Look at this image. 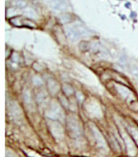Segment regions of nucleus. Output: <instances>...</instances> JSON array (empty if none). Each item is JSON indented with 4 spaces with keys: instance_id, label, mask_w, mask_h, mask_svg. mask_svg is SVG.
I'll list each match as a JSON object with an SVG mask.
<instances>
[{
    "instance_id": "obj_10",
    "label": "nucleus",
    "mask_w": 138,
    "mask_h": 157,
    "mask_svg": "<svg viewBox=\"0 0 138 157\" xmlns=\"http://www.w3.org/2000/svg\"><path fill=\"white\" fill-rule=\"evenodd\" d=\"M63 90L65 92V94L66 95H71L73 92V88L71 87V86H69V84H64L63 85Z\"/></svg>"
},
{
    "instance_id": "obj_12",
    "label": "nucleus",
    "mask_w": 138,
    "mask_h": 157,
    "mask_svg": "<svg viewBox=\"0 0 138 157\" xmlns=\"http://www.w3.org/2000/svg\"><path fill=\"white\" fill-rule=\"evenodd\" d=\"M15 4L19 8H24V7H26L27 3L25 2V0H16Z\"/></svg>"
},
{
    "instance_id": "obj_2",
    "label": "nucleus",
    "mask_w": 138,
    "mask_h": 157,
    "mask_svg": "<svg viewBox=\"0 0 138 157\" xmlns=\"http://www.w3.org/2000/svg\"><path fill=\"white\" fill-rule=\"evenodd\" d=\"M65 35L68 37V39L72 42L77 41L80 37V35L78 34V32L75 30V28L73 27H68L65 28Z\"/></svg>"
},
{
    "instance_id": "obj_5",
    "label": "nucleus",
    "mask_w": 138,
    "mask_h": 157,
    "mask_svg": "<svg viewBox=\"0 0 138 157\" xmlns=\"http://www.w3.org/2000/svg\"><path fill=\"white\" fill-rule=\"evenodd\" d=\"M47 115L49 118H53V119H57L61 115V110L60 107L58 105H53L51 107L49 112L47 113Z\"/></svg>"
},
{
    "instance_id": "obj_7",
    "label": "nucleus",
    "mask_w": 138,
    "mask_h": 157,
    "mask_svg": "<svg viewBox=\"0 0 138 157\" xmlns=\"http://www.w3.org/2000/svg\"><path fill=\"white\" fill-rule=\"evenodd\" d=\"M73 28H75V30L78 32V34L80 35V36H89L88 30H87L85 27L81 25V24H75V25L73 26Z\"/></svg>"
},
{
    "instance_id": "obj_6",
    "label": "nucleus",
    "mask_w": 138,
    "mask_h": 157,
    "mask_svg": "<svg viewBox=\"0 0 138 157\" xmlns=\"http://www.w3.org/2000/svg\"><path fill=\"white\" fill-rule=\"evenodd\" d=\"M48 89L52 94H56L59 90L58 85L53 79H49L48 81Z\"/></svg>"
},
{
    "instance_id": "obj_14",
    "label": "nucleus",
    "mask_w": 138,
    "mask_h": 157,
    "mask_svg": "<svg viewBox=\"0 0 138 157\" xmlns=\"http://www.w3.org/2000/svg\"><path fill=\"white\" fill-rule=\"evenodd\" d=\"M61 20L62 23H67V22H69L70 20V16L68 15H63V16L61 17Z\"/></svg>"
},
{
    "instance_id": "obj_1",
    "label": "nucleus",
    "mask_w": 138,
    "mask_h": 157,
    "mask_svg": "<svg viewBox=\"0 0 138 157\" xmlns=\"http://www.w3.org/2000/svg\"><path fill=\"white\" fill-rule=\"evenodd\" d=\"M68 129H69V134L72 137H78L81 135V130L78 126V122L75 119H68L67 121Z\"/></svg>"
},
{
    "instance_id": "obj_8",
    "label": "nucleus",
    "mask_w": 138,
    "mask_h": 157,
    "mask_svg": "<svg viewBox=\"0 0 138 157\" xmlns=\"http://www.w3.org/2000/svg\"><path fill=\"white\" fill-rule=\"evenodd\" d=\"M24 15L29 18L36 19L37 16V13H36V11H35L33 8H31V7H27V8H25V10L24 11Z\"/></svg>"
},
{
    "instance_id": "obj_4",
    "label": "nucleus",
    "mask_w": 138,
    "mask_h": 157,
    "mask_svg": "<svg viewBox=\"0 0 138 157\" xmlns=\"http://www.w3.org/2000/svg\"><path fill=\"white\" fill-rule=\"evenodd\" d=\"M51 7L56 11H64L66 9V3L65 0H52L51 1Z\"/></svg>"
},
{
    "instance_id": "obj_9",
    "label": "nucleus",
    "mask_w": 138,
    "mask_h": 157,
    "mask_svg": "<svg viewBox=\"0 0 138 157\" xmlns=\"http://www.w3.org/2000/svg\"><path fill=\"white\" fill-rule=\"evenodd\" d=\"M117 90H118L119 93L120 94L121 96L124 98H126L128 95V90L127 88H125L124 86H117Z\"/></svg>"
},
{
    "instance_id": "obj_3",
    "label": "nucleus",
    "mask_w": 138,
    "mask_h": 157,
    "mask_svg": "<svg viewBox=\"0 0 138 157\" xmlns=\"http://www.w3.org/2000/svg\"><path fill=\"white\" fill-rule=\"evenodd\" d=\"M92 131L93 133H94V136H95V140H96L98 146H99V147H102V148H107V144H106L105 140H104V137H103V136L101 135V133L99 132V130H98L97 128H95V127H93Z\"/></svg>"
},
{
    "instance_id": "obj_13",
    "label": "nucleus",
    "mask_w": 138,
    "mask_h": 157,
    "mask_svg": "<svg viewBox=\"0 0 138 157\" xmlns=\"http://www.w3.org/2000/svg\"><path fill=\"white\" fill-rule=\"evenodd\" d=\"M24 99L26 103L29 104L31 102V94L28 90H24Z\"/></svg>"
},
{
    "instance_id": "obj_16",
    "label": "nucleus",
    "mask_w": 138,
    "mask_h": 157,
    "mask_svg": "<svg viewBox=\"0 0 138 157\" xmlns=\"http://www.w3.org/2000/svg\"><path fill=\"white\" fill-rule=\"evenodd\" d=\"M45 94H38V96H37V101H38V102H41V101H42L44 100V98H45Z\"/></svg>"
},
{
    "instance_id": "obj_15",
    "label": "nucleus",
    "mask_w": 138,
    "mask_h": 157,
    "mask_svg": "<svg viewBox=\"0 0 138 157\" xmlns=\"http://www.w3.org/2000/svg\"><path fill=\"white\" fill-rule=\"evenodd\" d=\"M131 72L133 74L134 76H136V77H138V69L136 68V66H132L131 68Z\"/></svg>"
},
{
    "instance_id": "obj_11",
    "label": "nucleus",
    "mask_w": 138,
    "mask_h": 157,
    "mask_svg": "<svg viewBox=\"0 0 138 157\" xmlns=\"http://www.w3.org/2000/svg\"><path fill=\"white\" fill-rule=\"evenodd\" d=\"M33 83L35 86H39L43 84V81H42V79H41L40 77H38V76H35L34 78H33Z\"/></svg>"
}]
</instances>
